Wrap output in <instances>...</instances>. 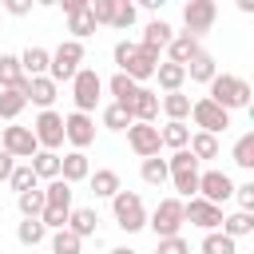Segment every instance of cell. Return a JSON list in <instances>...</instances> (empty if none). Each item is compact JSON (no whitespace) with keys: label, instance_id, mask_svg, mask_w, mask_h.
I'll return each instance as SVG.
<instances>
[{"label":"cell","instance_id":"1","mask_svg":"<svg viewBox=\"0 0 254 254\" xmlns=\"http://www.w3.org/2000/svg\"><path fill=\"white\" fill-rule=\"evenodd\" d=\"M206 87H210V95H206V99H210L214 107H222L226 115H230V111H238V107H250V95H254V91H250V83H246L242 75H230V71L214 75Z\"/></svg>","mask_w":254,"mask_h":254},{"label":"cell","instance_id":"2","mask_svg":"<svg viewBox=\"0 0 254 254\" xmlns=\"http://www.w3.org/2000/svg\"><path fill=\"white\" fill-rule=\"evenodd\" d=\"M167 183L179 190L175 198H194L198 194V163H194V155L183 147V151H175L171 159H167Z\"/></svg>","mask_w":254,"mask_h":254},{"label":"cell","instance_id":"3","mask_svg":"<svg viewBox=\"0 0 254 254\" xmlns=\"http://www.w3.org/2000/svg\"><path fill=\"white\" fill-rule=\"evenodd\" d=\"M79 67H83V44H79V40H64V44L52 52V60H48V79H52L56 87H60V83H71Z\"/></svg>","mask_w":254,"mask_h":254},{"label":"cell","instance_id":"4","mask_svg":"<svg viewBox=\"0 0 254 254\" xmlns=\"http://www.w3.org/2000/svg\"><path fill=\"white\" fill-rule=\"evenodd\" d=\"M111 214H115V226L127 230V234H135V230L147 226V206H143V198L135 190H119L111 198Z\"/></svg>","mask_w":254,"mask_h":254},{"label":"cell","instance_id":"5","mask_svg":"<svg viewBox=\"0 0 254 254\" xmlns=\"http://www.w3.org/2000/svg\"><path fill=\"white\" fill-rule=\"evenodd\" d=\"M147 226L155 230V238H175V234H183V198H175V194L159 198V206L147 214Z\"/></svg>","mask_w":254,"mask_h":254},{"label":"cell","instance_id":"6","mask_svg":"<svg viewBox=\"0 0 254 254\" xmlns=\"http://www.w3.org/2000/svg\"><path fill=\"white\" fill-rule=\"evenodd\" d=\"M99 91H103L99 71H95V67H79L75 79H71V103H75V111L91 115V111L99 107Z\"/></svg>","mask_w":254,"mask_h":254},{"label":"cell","instance_id":"7","mask_svg":"<svg viewBox=\"0 0 254 254\" xmlns=\"http://www.w3.org/2000/svg\"><path fill=\"white\" fill-rule=\"evenodd\" d=\"M218 20V4L214 0H187L183 8V24H187V36L190 40H202Z\"/></svg>","mask_w":254,"mask_h":254},{"label":"cell","instance_id":"8","mask_svg":"<svg viewBox=\"0 0 254 254\" xmlns=\"http://www.w3.org/2000/svg\"><path fill=\"white\" fill-rule=\"evenodd\" d=\"M32 135H36L40 151H56L60 155V147H64V115L60 111H40L36 123H32Z\"/></svg>","mask_w":254,"mask_h":254},{"label":"cell","instance_id":"9","mask_svg":"<svg viewBox=\"0 0 254 254\" xmlns=\"http://www.w3.org/2000/svg\"><path fill=\"white\" fill-rule=\"evenodd\" d=\"M0 151H8L12 159H32L36 151H40V143H36V135H32V127H20V123H12V127H0Z\"/></svg>","mask_w":254,"mask_h":254},{"label":"cell","instance_id":"10","mask_svg":"<svg viewBox=\"0 0 254 254\" xmlns=\"http://www.w3.org/2000/svg\"><path fill=\"white\" fill-rule=\"evenodd\" d=\"M190 123H194L198 131H206V135H218V131L230 127V115L202 95V99H190Z\"/></svg>","mask_w":254,"mask_h":254},{"label":"cell","instance_id":"11","mask_svg":"<svg viewBox=\"0 0 254 254\" xmlns=\"http://www.w3.org/2000/svg\"><path fill=\"white\" fill-rule=\"evenodd\" d=\"M183 222H190V226H198V230H218L222 226V206H214V202H206V198H187L183 202Z\"/></svg>","mask_w":254,"mask_h":254},{"label":"cell","instance_id":"12","mask_svg":"<svg viewBox=\"0 0 254 254\" xmlns=\"http://www.w3.org/2000/svg\"><path fill=\"white\" fill-rule=\"evenodd\" d=\"M64 143H71V151H87L95 143V119L83 111L64 115Z\"/></svg>","mask_w":254,"mask_h":254},{"label":"cell","instance_id":"13","mask_svg":"<svg viewBox=\"0 0 254 254\" xmlns=\"http://www.w3.org/2000/svg\"><path fill=\"white\" fill-rule=\"evenodd\" d=\"M198 198L222 206L226 198H234V179L226 171H198Z\"/></svg>","mask_w":254,"mask_h":254},{"label":"cell","instance_id":"14","mask_svg":"<svg viewBox=\"0 0 254 254\" xmlns=\"http://www.w3.org/2000/svg\"><path fill=\"white\" fill-rule=\"evenodd\" d=\"M127 147L139 155V159H155L159 155V127L155 123H131L127 127Z\"/></svg>","mask_w":254,"mask_h":254},{"label":"cell","instance_id":"15","mask_svg":"<svg viewBox=\"0 0 254 254\" xmlns=\"http://www.w3.org/2000/svg\"><path fill=\"white\" fill-rule=\"evenodd\" d=\"M155 67H159V56L135 44V56L127 60V67H123V75H127V79H135V83L143 87V79H155Z\"/></svg>","mask_w":254,"mask_h":254},{"label":"cell","instance_id":"16","mask_svg":"<svg viewBox=\"0 0 254 254\" xmlns=\"http://www.w3.org/2000/svg\"><path fill=\"white\" fill-rule=\"evenodd\" d=\"M87 175H91L87 151H67V155H60V179H64L67 187H75V183H87Z\"/></svg>","mask_w":254,"mask_h":254},{"label":"cell","instance_id":"17","mask_svg":"<svg viewBox=\"0 0 254 254\" xmlns=\"http://www.w3.org/2000/svg\"><path fill=\"white\" fill-rule=\"evenodd\" d=\"M175 40V28L167 24V20H151L147 28H143V40H139V48H147V52H167V44Z\"/></svg>","mask_w":254,"mask_h":254},{"label":"cell","instance_id":"18","mask_svg":"<svg viewBox=\"0 0 254 254\" xmlns=\"http://www.w3.org/2000/svg\"><path fill=\"white\" fill-rule=\"evenodd\" d=\"M131 119H135V123H155V119H159V91L139 87L135 99H131Z\"/></svg>","mask_w":254,"mask_h":254},{"label":"cell","instance_id":"19","mask_svg":"<svg viewBox=\"0 0 254 254\" xmlns=\"http://www.w3.org/2000/svg\"><path fill=\"white\" fill-rule=\"evenodd\" d=\"M198 52H202V44H198V40H190L187 32H179V36L167 44V64H179V67H187V64H190Z\"/></svg>","mask_w":254,"mask_h":254},{"label":"cell","instance_id":"20","mask_svg":"<svg viewBox=\"0 0 254 254\" xmlns=\"http://www.w3.org/2000/svg\"><path fill=\"white\" fill-rule=\"evenodd\" d=\"M48 60H52V52H48V48H40V44H28V48L20 52V71H24L28 79H36V75H48Z\"/></svg>","mask_w":254,"mask_h":254},{"label":"cell","instance_id":"21","mask_svg":"<svg viewBox=\"0 0 254 254\" xmlns=\"http://www.w3.org/2000/svg\"><path fill=\"white\" fill-rule=\"evenodd\" d=\"M67 230H71L75 238H91V234L99 230V214H95V206H71V214H67Z\"/></svg>","mask_w":254,"mask_h":254},{"label":"cell","instance_id":"22","mask_svg":"<svg viewBox=\"0 0 254 254\" xmlns=\"http://www.w3.org/2000/svg\"><path fill=\"white\" fill-rule=\"evenodd\" d=\"M159 111L167 115V123H187L190 119V95H183V91L159 95Z\"/></svg>","mask_w":254,"mask_h":254},{"label":"cell","instance_id":"23","mask_svg":"<svg viewBox=\"0 0 254 254\" xmlns=\"http://www.w3.org/2000/svg\"><path fill=\"white\" fill-rule=\"evenodd\" d=\"M87 183H91V194H95V198H115V194L123 190V183H119V175H115L111 167L91 171V175H87Z\"/></svg>","mask_w":254,"mask_h":254},{"label":"cell","instance_id":"24","mask_svg":"<svg viewBox=\"0 0 254 254\" xmlns=\"http://www.w3.org/2000/svg\"><path fill=\"white\" fill-rule=\"evenodd\" d=\"M56 83L48 79V75H36V79H28V103H36L40 111H52V103H56Z\"/></svg>","mask_w":254,"mask_h":254},{"label":"cell","instance_id":"25","mask_svg":"<svg viewBox=\"0 0 254 254\" xmlns=\"http://www.w3.org/2000/svg\"><path fill=\"white\" fill-rule=\"evenodd\" d=\"M155 79H159L163 95H171V91H183V83H187V67H179V64H167V60H159V67H155Z\"/></svg>","mask_w":254,"mask_h":254},{"label":"cell","instance_id":"26","mask_svg":"<svg viewBox=\"0 0 254 254\" xmlns=\"http://www.w3.org/2000/svg\"><path fill=\"white\" fill-rule=\"evenodd\" d=\"M28 167H32V175H36L40 183L60 179V155H56V151H36V155L28 159Z\"/></svg>","mask_w":254,"mask_h":254},{"label":"cell","instance_id":"27","mask_svg":"<svg viewBox=\"0 0 254 254\" xmlns=\"http://www.w3.org/2000/svg\"><path fill=\"white\" fill-rule=\"evenodd\" d=\"M107 91H111V103H119V107H127V111H131V99H135L139 83H135V79H127L123 71H115V75L107 79Z\"/></svg>","mask_w":254,"mask_h":254},{"label":"cell","instance_id":"28","mask_svg":"<svg viewBox=\"0 0 254 254\" xmlns=\"http://www.w3.org/2000/svg\"><path fill=\"white\" fill-rule=\"evenodd\" d=\"M187 151L194 155V163L218 159V135H206V131H190V143H187Z\"/></svg>","mask_w":254,"mask_h":254},{"label":"cell","instance_id":"29","mask_svg":"<svg viewBox=\"0 0 254 254\" xmlns=\"http://www.w3.org/2000/svg\"><path fill=\"white\" fill-rule=\"evenodd\" d=\"M214 75H218V64H214L210 52H198V56L187 64V79H194V83H210Z\"/></svg>","mask_w":254,"mask_h":254},{"label":"cell","instance_id":"30","mask_svg":"<svg viewBox=\"0 0 254 254\" xmlns=\"http://www.w3.org/2000/svg\"><path fill=\"white\" fill-rule=\"evenodd\" d=\"M44 190V206H52V210H71V187L64 183V179H52L48 187H40Z\"/></svg>","mask_w":254,"mask_h":254},{"label":"cell","instance_id":"31","mask_svg":"<svg viewBox=\"0 0 254 254\" xmlns=\"http://www.w3.org/2000/svg\"><path fill=\"white\" fill-rule=\"evenodd\" d=\"M226 238H246L250 230H254V214H246V210H234V214H222V226H218Z\"/></svg>","mask_w":254,"mask_h":254},{"label":"cell","instance_id":"32","mask_svg":"<svg viewBox=\"0 0 254 254\" xmlns=\"http://www.w3.org/2000/svg\"><path fill=\"white\" fill-rule=\"evenodd\" d=\"M159 143L171 147V151H183V147L190 143V127H187V123H163V127H159Z\"/></svg>","mask_w":254,"mask_h":254},{"label":"cell","instance_id":"33","mask_svg":"<svg viewBox=\"0 0 254 254\" xmlns=\"http://www.w3.org/2000/svg\"><path fill=\"white\" fill-rule=\"evenodd\" d=\"M24 107H28V99H24V95H20L16 87H4V91H0V119H8V123H16Z\"/></svg>","mask_w":254,"mask_h":254},{"label":"cell","instance_id":"34","mask_svg":"<svg viewBox=\"0 0 254 254\" xmlns=\"http://www.w3.org/2000/svg\"><path fill=\"white\" fill-rule=\"evenodd\" d=\"M230 159H234V167H242V171H254V131L238 135V143H234Z\"/></svg>","mask_w":254,"mask_h":254},{"label":"cell","instance_id":"35","mask_svg":"<svg viewBox=\"0 0 254 254\" xmlns=\"http://www.w3.org/2000/svg\"><path fill=\"white\" fill-rule=\"evenodd\" d=\"M28 75L20 71V56H0V91L4 87H20Z\"/></svg>","mask_w":254,"mask_h":254},{"label":"cell","instance_id":"36","mask_svg":"<svg viewBox=\"0 0 254 254\" xmlns=\"http://www.w3.org/2000/svg\"><path fill=\"white\" fill-rule=\"evenodd\" d=\"M99 119H103V127H107V131H127V127L135 123V119H131V111H127V107H119V103H107Z\"/></svg>","mask_w":254,"mask_h":254},{"label":"cell","instance_id":"37","mask_svg":"<svg viewBox=\"0 0 254 254\" xmlns=\"http://www.w3.org/2000/svg\"><path fill=\"white\" fill-rule=\"evenodd\" d=\"M52 254H83V238H75L67 226L52 230Z\"/></svg>","mask_w":254,"mask_h":254},{"label":"cell","instance_id":"38","mask_svg":"<svg viewBox=\"0 0 254 254\" xmlns=\"http://www.w3.org/2000/svg\"><path fill=\"white\" fill-rule=\"evenodd\" d=\"M87 4H91V0H87ZM67 32H71V40H79V44H83V40H87V36L95 32V20H91V12L83 8V12L67 16Z\"/></svg>","mask_w":254,"mask_h":254},{"label":"cell","instance_id":"39","mask_svg":"<svg viewBox=\"0 0 254 254\" xmlns=\"http://www.w3.org/2000/svg\"><path fill=\"white\" fill-rule=\"evenodd\" d=\"M139 175H143V183L147 187H163L167 183V159H143V167H139Z\"/></svg>","mask_w":254,"mask_h":254},{"label":"cell","instance_id":"40","mask_svg":"<svg viewBox=\"0 0 254 254\" xmlns=\"http://www.w3.org/2000/svg\"><path fill=\"white\" fill-rule=\"evenodd\" d=\"M8 187H12L16 194H24V190L40 187V179L32 175V167H28V163H16V167H12V175H8Z\"/></svg>","mask_w":254,"mask_h":254},{"label":"cell","instance_id":"41","mask_svg":"<svg viewBox=\"0 0 254 254\" xmlns=\"http://www.w3.org/2000/svg\"><path fill=\"white\" fill-rule=\"evenodd\" d=\"M16 206H20V214H24V218H40V210H44V190H40V187H32V190L16 194Z\"/></svg>","mask_w":254,"mask_h":254},{"label":"cell","instance_id":"42","mask_svg":"<svg viewBox=\"0 0 254 254\" xmlns=\"http://www.w3.org/2000/svg\"><path fill=\"white\" fill-rule=\"evenodd\" d=\"M16 238H20L24 246H40V242L48 238V230H44V222H40V218H24V222L16 226Z\"/></svg>","mask_w":254,"mask_h":254},{"label":"cell","instance_id":"43","mask_svg":"<svg viewBox=\"0 0 254 254\" xmlns=\"http://www.w3.org/2000/svg\"><path fill=\"white\" fill-rule=\"evenodd\" d=\"M202 254H234V238H226L222 230H210V234H202V246H198Z\"/></svg>","mask_w":254,"mask_h":254},{"label":"cell","instance_id":"44","mask_svg":"<svg viewBox=\"0 0 254 254\" xmlns=\"http://www.w3.org/2000/svg\"><path fill=\"white\" fill-rule=\"evenodd\" d=\"M135 16H139V8H135L131 0H115V16H111V28L127 32V28L135 24Z\"/></svg>","mask_w":254,"mask_h":254},{"label":"cell","instance_id":"45","mask_svg":"<svg viewBox=\"0 0 254 254\" xmlns=\"http://www.w3.org/2000/svg\"><path fill=\"white\" fill-rule=\"evenodd\" d=\"M87 12H91V20H95V28H99V24H111V16H115V0H91Z\"/></svg>","mask_w":254,"mask_h":254},{"label":"cell","instance_id":"46","mask_svg":"<svg viewBox=\"0 0 254 254\" xmlns=\"http://www.w3.org/2000/svg\"><path fill=\"white\" fill-rule=\"evenodd\" d=\"M155 254H190V242L183 238V234H175V238H159V250Z\"/></svg>","mask_w":254,"mask_h":254},{"label":"cell","instance_id":"47","mask_svg":"<svg viewBox=\"0 0 254 254\" xmlns=\"http://www.w3.org/2000/svg\"><path fill=\"white\" fill-rule=\"evenodd\" d=\"M234 198H238V210L254 214V183H242V187H234Z\"/></svg>","mask_w":254,"mask_h":254},{"label":"cell","instance_id":"48","mask_svg":"<svg viewBox=\"0 0 254 254\" xmlns=\"http://www.w3.org/2000/svg\"><path fill=\"white\" fill-rule=\"evenodd\" d=\"M111 56H115V67H119V71H123V67H127V60H131V56H135V44H131V40H119V44H115V52H111Z\"/></svg>","mask_w":254,"mask_h":254},{"label":"cell","instance_id":"49","mask_svg":"<svg viewBox=\"0 0 254 254\" xmlns=\"http://www.w3.org/2000/svg\"><path fill=\"white\" fill-rule=\"evenodd\" d=\"M4 12L8 16H28L32 12V0H4Z\"/></svg>","mask_w":254,"mask_h":254},{"label":"cell","instance_id":"50","mask_svg":"<svg viewBox=\"0 0 254 254\" xmlns=\"http://www.w3.org/2000/svg\"><path fill=\"white\" fill-rule=\"evenodd\" d=\"M12 167H16V159H12L8 151H0V183H8V175H12Z\"/></svg>","mask_w":254,"mask_h":254},{"label":"cell","instance_id":"51","mask_svg":"<svg viewBox=\"0 0 254 254\" xmlns=\"http://www.w3.org/2000/svg\"><path fill=\"white\" fill-rule=\"evenodd\" d=\"M60 8H64V16H75V12L87 8V0H60Z\"/></svg>","mask_w":254,"mask_h":254},{"label":"cell","instance_id":"52","mask_svg":"<svg viewBox=\"0 0 254 254\" xmlns=\"http://www.w3.org/2000/svg\"><path fill=\"white\" fill-rule=\"evenodd\" d=\"M107 254H139V250H131V246H115V250H107Z\"/></svg>","mask_w":254,"mask_h":254}]
</instances>
